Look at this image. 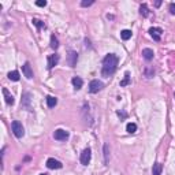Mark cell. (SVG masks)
Returning <instances> with one entry per match:
<instances>
[{
	"label": "cell",
	"instance_id": "obj_16",
	"mask_svg": "<svg viewBox=\"0 0 175 175\" xmlns=\"http://www.w3.org/2000/svg\"><path fill=\"white\" fill-rule=\"evenodd\" d=\"M103 149H104V163L107 164L108 160H110V148H108V144H104Z\"/></svg>",
	"mask_w": 175,
	"mask_h": 175
},
{
	"label": "cell",
	"instance_id": "obj_9",
	"mask_svg": "<svg viewBox=\"0 0 175 175\" xmlns=\"http://www.w3.org/2000/svg\"><path fill=\"white\" fill-rule=\"evenodd\" d=\"M59 59H60V58H59L58 53H53V55H49L48 56V68H49V70H51V68H53L56 65H58Z\"/></svg>",
	"mask_w": 175,
	"mask_h": 175
},
{
	"label": "cell",
	"instance_id": "obj_24",
	"mask_svg": "<svg viewBox=\"0 0 175 175\" xmlns=\"http://www.w3.org/2000/svg\"><path fill=\"white\" fill-rule=\"evenodd\" d=\"M93 3H94L93 0H82V1H81V6L82 7H89V6H92Z\"/></svg>",
	"mask_w": 175,
	"mask_h": 175
},
{
	"label": "cell",
	"instance_id": "obj_6",
	"mask_svg": "<svg viewBox=\"0 0 175 175\" xmlns=\"http://www.w3.org/2000/svg\"><path fill=\"white\" fill-rule=\"evenodd\" d=\"M47 167H48L49 170H59V168H62V167H63V164L59 162V160L51 157V159L47 160Z\"/></svg>",
	"mask_w": 175,
	"mask_h": 175
},
{
	"label": "cell",
	"instance_id": "obj_27",
	"mask_svg": "<svg viewBox=\"0 0 175 175\" xmlns=\"http://www.w3.org/2000/svg\"><path fill=\"white\" fill-rule=\"evenodd\" d=\"M170 13H171L172 15H175V3L170 4Z\"/></svg>",
	"mask_w": 175,
	"mask_h": 175
},
{
	"label": "cell",
	"instance_id": "obj_2",
	"mask_svg": "<svg viewBox=\"0 0 175 175\" xmlns=\"http://www.w3.org/2000/svg\"><path fill=\"white\" fill-rule=\"evenodd\" d=\"M11 130H13L14 136L16 138H22L23 134H25V129H23L22 123H21L19 120H14L13 123H11Z\"/></svg>",
	"mask_w": 175,
	"mask_h": 175
},
{
	"label": "cell",
	"instance_id": "obj_7",
	"mask_svg": "<svg viewBox=\"0 0 175 175\" xmlns=\"http://www.w3.org/2000/svg\"><path fill=\"white\" fill-rule=\"evenodd\" d=\"M162 33L163 30L160 27H151L149 29V34L155 41H160V37H162Z\"/></svg>",
	"mask_w": 175,
	"mask_h": 175
},
{
	"label": "cell",
	"instance_id": "obj_25",
	"mask_svg": "<svg viewBox=\"0 0 175 175\" xmlns=\"http://www.w3.org/2000/svg\"><path fill=\"white\" fill-rule=\"evenodd\" d=\"M153 74H155V70H153V68H146V70H145V75L148 78H152Z\"/></svg>",
	"mask_w": 175,
	"mask_h": 175
},
{
	"label": "cell",
	"instance_id": "obj_15",
	"mask_svg": "<svg viewBox=\"0 0 175 175\" xmlns=\"http://www.w3.org/2000/svg\"><path fill=\"white\" fill-rule=\"evenodd\" d=\"M58 104V99L53 97V96H47V105L49 108H53Z\"/></svg>",
	"mask_w": 175,
	"mask_h": 175
},
{
	"label": "cell",
	"instance_id": "obj_31",
	"mask_svg": "<svg viewBox=\"0 0 175 175\" xmlns=\"http://www.w3.org/2000/svg\"><path fill=\"white\" fill-rule=\"evenodd\" d=\"M174 97H175V93H174Z\"/></svg>",
	"mask_w": 175,
	"mask_h": 175
},
{
	"label": "cell",
	"instance_id": "obj_1",
	"mask_svg": "<svg viewBox=\"0 0 175 175\" xmlns=\"http://www.w3.org/2000/svg\"><path fill=\"white\" fill-rule=\"evenodd\" d=\"M118 62H119V59H118L116 55L108 53V55L103 59V68H101V74H103V77L108 78L116 71Z\"/></svg>",
	"mask_w": 175,
	"mask_h": 175
},
{
	"label": "cell",
	"instance_id": "obj_20",
	"mask_svg": "<svg viewBox=\"0 0 175 175\" xmlns=\"http://www.w3.org/2000/svg\"><path fill=\"white\" fill-rule=\"evenodd\" d=\"M120 37H122V40L127 41V40L131 37V30H122V32H120Z\"/></svg>",
	"mask_w": 175,
	"mask_h": 175
},
{
	"label": "cell",
	"instance_id": "obj_13",
	"mask_svg": "<svg viewBox=\"0 0 175 175\" xmlns=\"http://www.w3.org/2000/svg\"><path fill=\"white\" fill-rule=\"evenodd\" d=\"M71 82H73V85H74V88L75 89H81L82 88V85H84V81H82V78H79V77H74L71 79Z\"/></svg>",
	"mask_w": 175,
	"mask_h": 175
},
{
	"label": "cell",
	"instance_id": "obj_14",
	"mask_svg": "<svg viewBox=\"0 0 175 175\" xmlns=\"http://www.w3.org/2000/svg\"><path fill=\"white\" fill-rule=\"evenodd\" d=\"M162 170H163V165L160 163H155L152 167V174L153 175H162Z\"/></svg>",
	"mask_w": 175,
	"mask_h": 175
},
{
	"label": "cell",
	"instance_id": "obj_12",
	"mask_svg": "<svg viewBox=\"0 0 175 175\" xmlns=\"http://www.w3.org/2000/svg\"><path fill=\"white\" fill-rule=\"evenodd\" d=\"M142 56L145 60H152L155 53H153V51L151 48H145V49H142Z\"/></svg>",
	"mask_w": 175,
	"mask_h": 175
},
{
	"label": "cell",
	"instance_id": "obj_3",
	"mask_svg": "<svg viewBox=\"0 0 175 175\" xmlns=\"http://www.w3.org/2000/svg\"><path fill=\"white\" fill-rule=\"evenodd\" d=\"M90 159H92V151L89 149V148H85V149L82 151V153H81V157H79L81 164L82 165H88L89 164V162H90Z\"/></svg>",
	"mask_w": 175,
	"mask_h": 175
},
{
	"label": "cell",
	"instance_id": "obj_4",
	"mask_svg": "<svg viewBox=\"0 0 175 175\" xmlns=\"http://www.w3.org/2000/svg\"><path fill=\"white\" fill-rule=\"evenodd\" d=\"M103 82L99 81V79H93V81L89 84V92L90 93H97L99 90H101L103 89Z\"/></svg>",
	"mask_w": 175,
	"mask_h": 175
},
{
	"label": "cell",
	"instance_id": "obj_5",
	"mask_svg": "<svg viewBox=\"0 0 175 175\" xmlns=\"http://www.w3.org/2000/svg\"><path fill=\"white\" fill-rule=\"evenodd\" d=\"M68 137H70L68 131H66V130H63V129H58L55 133H53V138L58 139V141H66Z\"/></svg>",
	"mask_w": 175,
	"mask_h": 175
},
{
	"label": "cell",
	"instance_id": "obj_23",
	"mask_svg": "<svg viewBox=\"0 0 175 175\" xmlns=\"http://www.w3.org/2000/svg\"><path fill=\"white\" fill-rule=\"evenodd\" d=\"M33 25H36L37 27H39V29H42V27H44V22H42V21H40V19H33Z\"/></svg>",
	"mask_w": 175,
	"mask_h": 175
},
{
	"label": "cell",
	"instance_id": "obj_18",
	"mask_svg": "<svg viewBox=\"0 0 175 175\" xmlns=\"http://www.w3.org/2000/svg\"><path fill=\"white\" fill-rule=\"evenodd\" d=\"M58 47H59L58 37H56L55 34H52V36H51V48L52 49H58Z\"/></svg>",
	"mask_w": 175,
	"mask_h": 175
},
{
	"label": "cell",
	"instance_id": "obj_22",
	"mask_svg": "<svg viewBox=\"0 0 175 175\" xmlns=\"http://www.w3.org/2000/svg\"><path fill=\"white\" fill-rule=\"evenodd\" d=\"M130 84V74L129 73H125V78L120 81V86H126Z\"/></svg>",
	"mask_w": 175,
	"mask_h": 175
},
{
	"label": "cell",
	"instance_id": "obj_19",
	"mask_svg": "<svg viewBox=\"0 0 175 175\" xmlns=\"http://www.w3.org/2000/svg\"><path fill=\"white\" fill-rule=\"evenodd\" d=\"M139 14L142 16L149 15V10H148V6H146V4H141V7H139Z\"/></svg>",
	"mask_w": 175,
	"mask_h": 175
},
{
	"label": "cell",
	"instance_id": "obj_30",
	"mask_svg": "<svg viewBox=\"0 0 175 175\" xmlns=\"http://www.w3.org/2000/svg\"><path fill=\"white\" fill-rule=\"evenodd\" d=\"M40 175H47V174H40Z\"/></svg>",
	"mask_w": 175,
	"mask_h": 175
},
{
	"label": "cell",
	"instance_id": "obj_17",
	"mask_svg": "<svg viewBox=\"0 0 175 175\" xmlns=\"http://www.w3.org/2000/svg\"><path fill=\"white\" fill-rule=\"evenodd\" d=\"M7 77L10 81H19V73L18 71H10Z\"/></svg>",
	"mask_w": 175,
	"mask_h": 175
},
{
	"label": "cell",
	"instance_id": "obj_29",
	"mask_svg": "<svg viewBox=\"0 0 175 175\" xmlns=\"http://www.w3.org/2000/svg\"><path fill=\"white\" fill-rule=\"evenodd\" d=\"M160 4H162V1H156V3H155V6H156V7H159Z\"/></svg>",
	"mask_w": 175,
	"mask_h": 175
},
{
	"label": "cell",
	"instance_id": "obj_26",
	"mask_svg": "<svg viewBox=\"0 0 175 175\" xmlns=\"http://www.w3.org/2000/svg\"><path fill=\"white\" fill-rule=\"evenodd\" d=\"M36 6H39V7H45V6H47V1H45V0H39V1H36Z\"/></svg>",
	"mask_w": 175,
	"mask_h": 175
},
{
	"label": "cell",
	"instance_id": "obj_11",
	"mask_svg": "<svg viewBox=\"0 0 175 175\" xmlns=\"http://www.w3.org/2000/svg\"><path fill=\"white\" fill-rule=\"evenodd\" d=\"M1 92H3V94H4V99H6V103L8 104V105H13V104H14V96H13V94H11L10 92L7 90L6 88H3V90H1Z\"/></svg>",
	"mask_w": 175,
	"mask_h": 175
},
{
	"label": "cell",
	"instance_id": "obj_21",
	"mask_svg": "<svg viewBox=\"0 0 175 175\" xmlns=\"http://www.w3.org/2000/svg\"><path fill=\"white\" fill-rule=\"evenodd\" d=\"M126 130H127V133H130V134L136 133V131H137V125L136 123H127Z\"/></svg>",
	"mask_w": 175,
	"mask_h": 175
},
{
	"label": "cell",
	"instance_id": "obj_8",
	"mask_svg": "<svg viewBox=\"0 0 175 175\" xmlns=\"http://www.w3.org/2000/svg\"><path fill=\"white\" fill-rule=\"evenodd\" d=\"M22 73L27 79H32L33 78V70H32V66H30L29 62H26L25 65L22 66Z\"/></svg>",
	"mask_w": 175,
	"mask_h": 175
},
{
	"label": "cell",
	"instance_id": "obj_10",
	"mask_svg": "<svg viewBox=\"0 0 175 175\" xmlns=\"http://www.w3.org/2000/svg\"><path fill=\"white\" fill-rule=\"evenodd\" d=\"M77 60H78V53L75 51H70L68 52V65L74 67L77 65Z\"/></svg>",
	"mask_w": 175,
	"mask_h": 175
},
{
	"label": "cell",
	"instance_id": "obj_28",
	"mask_svg": "<svg viewBox=\"0 0 175 175\" xmlns=\"http://www.w3.org/2000/svg\"><path fill=\"white\" fill-rule=\"evenodd\" d=\"M118 115H119L120 118H126V113H125V112H120V111H118Z\"/></svg>",
	"mask_w": 175,
	"mask_h": 175
}]
</instances>
